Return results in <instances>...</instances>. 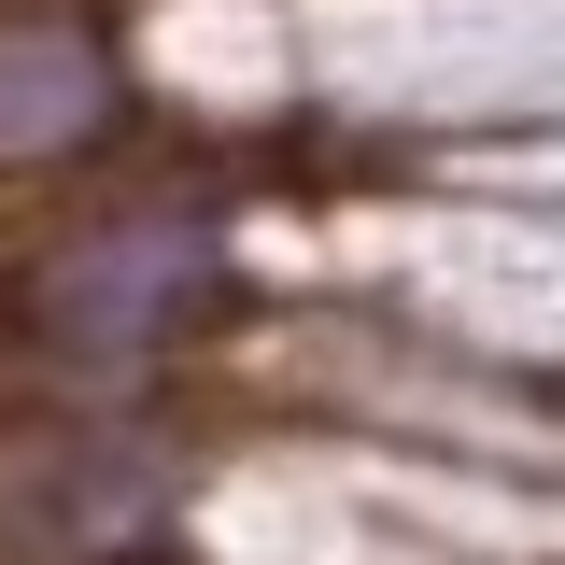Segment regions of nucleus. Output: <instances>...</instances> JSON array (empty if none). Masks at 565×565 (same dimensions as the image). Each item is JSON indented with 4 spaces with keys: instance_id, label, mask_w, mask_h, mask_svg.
Listing matches in <instances>:
<instances>
[{
    "instance_id": "obj_1",
    "label": "nucleus",
    "mask_w": 565,
    "mask_h": 565,
    "mask_svg": "<svg viewBox=\"0 0 565 565\" xmlns=\"http://www.w3.org/2000/svg\"><path fill=\"white\" fill-rule=\"evenodd\" d=\"M269 311L255 170L156 141L0 212V411H199Z\"/></svg>"
},
{
    "instance_id": "obj_3",
    "label": "nucleus",
    "mask_w": 565,
    "mask_h": 565,
    "mask_svg": "<svg viewBox=\"0 0 565 565\" xmlns=\"http://www.w3.org/2000/svg\"><path fill=\"white\" fill-rule=\"evenodd\" d=\"M128 156H156L128 14L114 0H0V212H43Z\"/></svg>"
},
{
    "instance_id": "obj_2",
    "label": "nucleus",
    "mask_w": 565,
    "mask_h": 565,
    "mask_svg": "<svg viewBox=\"0 0 565 565\" xmlns=\"http://www.w3.org/2000/svg\"><path fill=\"white\" fill-rule=\"evenodd\" d=\"M199 411H0V565H199Z\"/></svg>"
}]
</instances>
